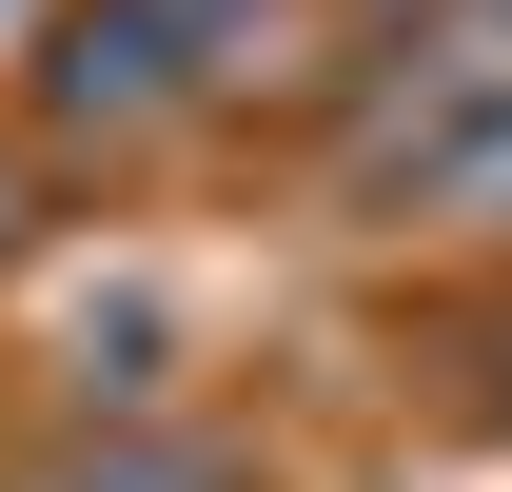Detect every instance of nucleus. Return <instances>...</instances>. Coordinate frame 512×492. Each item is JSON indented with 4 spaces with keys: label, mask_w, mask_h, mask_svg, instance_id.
I'll return each mask as SVG.
<instances>
[{
    "label": "nucleus",
    "mask_w": 512,
    "mask_h": 492,
    "mask_svg": "<svg viewBox=\"0 0 512 492\" xmlns=\"http://www.w3.org/2000/svg\"><path fill=\"white\" fill-rule=\"evenodd\" d=\"M394 197H434V217H512V99H434V119L394 138Z\"/></svg>",
    "instance_id": "obj_1"
},
{
    "label": "nucleus",
    "mask_w": 512,
    "mask_h": 492,
    "mask_svg": "<svg viewBox=\"0 0 512 492\" xmlns=\"http://www.w3.org/2000/svg\"><path fill=\"white\" fill-rule=\"evenodd\" d=\"M60 99H79V119H158V99H178V20H158V0L79 20V40H60Z\"/></svg>",
    "instance_id": "obj_2"
},
{
    "label": "nucleus",
    "mask_w": 512,
    "mask_h": 492,
    "mask_svg": "<svg viewBox=\"0 0 512 492\" xmlns=\"http://www.w3.org/2000/svg\"><path fill=\"white\" fill-rule=\"evenodd\" d=\"M79 492H197V473H178V453H138V473H79Z\"/></svg>",
    "instance_id": "obj_3"
}]
</instances>
